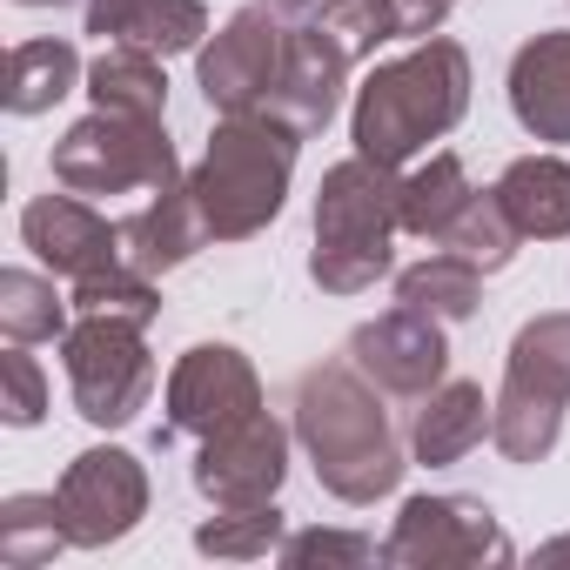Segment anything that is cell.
Returning a JSON list of instances; mask_svg holds the SVG:
<instances>
[{
  "instance_id": "obj_1",
  "label": "cell",
  "mask_w": 570,
  "mask_h": 570,
  "mask_svg": "<svg viewBox=\"0 0 570 570\" xmlns=\"http://www.w3.org/2000/svg\"><path fill=\"white\" fill-rule=\"evenodd\" d=\"M296 443L316 463V483L336 503H376L403 483V436L383 410V390L350 363L330 356L296 383Z\"/></svg>"
},
{
  "instance_id": "obj_2",
  "label": "cell",
  "mask_w": 570,
  "mask_h": 570,
  "mask_svg": "<svg viewBox=\"0 0 570 570\" xmlns=\"http://www.w3.org/2000/svg\"><path fill=\"white\" fill-rule=\"evenodd\" d=\"M470 108V55L450 35L416 41L410 55L370 68V81L356 88L350 108V141L356 155H376L390 168L430 155V141H443Z\"/></svg>"
},
{
  "instance_id": "obj_3",
  "label": "cell",
  "mask_w": 570,
  "mask_h": 570,
  "mask_svg": "<svg viewBox=\"0 0 570 570\" xmlns=\"http://www.w3.org/2000/svg\"><path fill=\"white\" fill-rule=\"evenodd\" d=\"M396 228H403V168L376 155H350L316 188V248L309 282L323 296H363L396 268Z\"/></svg>"
},
{
  "instance_id": "obj_4",
  "label": "cell",
  "mask_w": 570,
  "mask_h": 570,
  "mask_svg": "<svg viewBox=\"0 0 570 570\" xmlns=\"http://www.w3.org/2000/svg\"><path fill=\"white\" fill-rule=\"evenodd\" d=\"M296 155H303V135L268 121V115H222L215 121L202 161L188 168V188H195L215 242H248L282 215L289 181H296Z\"/></svg>"
},
{
  "instance_id": "obj_5",
  "label": "cell",
  "mask_w": 570,
  "mask_h": 570,
  "mask_svg": "<svg viewBox=\"0 0 570 570\" xmlns=\"http://www.w3.org/2000/svg\"><path fill=\"white\" fill-rule=\"evenodd\" d=\"M563 410H570V309H550L530 316L510 343L490 443L510 463H543L563 436Z\"/></svg>"
},
{
  "instance_id": "obj_6",
  "label": "cell",
  "mask_w": 570,
  "mask_h": 570,
  "mask_svg": "<svg viewBox=\"0 0 570 570\" xmlns=\"http://www.w3.org/2000/svg\"><path fill=\"white\" fill-rule=\"evenodd\" d=\"M55 181L75 195H135V188L161 195L181 181V155H175L161 115L95 108L88 121H75L55 141Z\"/></svg>"
},
{
  "instance_id": "obj_7",
  "label": "cell",
  "mask_w": 570,
  "mask_h": 570,
  "mask_svg": "<svg viewBox=\"0 0 570 570\" xmlns=\"http://www.w3.org/2000/svg\"><path fill=\"white\" fill-rule=\"evenodd\" d=\"M282 14V68H275V88L255 115L296 128L303 141L330 128V115L343 108V88H350V68L356 55L330 35L323 21V0H268Z\"/></svg>"
},
{
  "instance_id": "obj_8",
  "label": "cell",
  "mask_w": 570,
  "mask_h": 570,
  "mask_svg": "<svg viewBox=\"0 0 570 570\" xmlns=\"http://www.w3.org/2000/svg\"><path fill=\"white\" fill-rule=\"evenodd\" d=\"M148 323H128V316H81L68 336H61V363H68V390H75V410L95 423V430H121L148 410L155 396V356H148Z\"/></svg>"
},
{
  "instance_id": "obj_9",
  "label": "cell",
  "mask_w": 570,
  "mask_h": 570,
  "mask_svg": "<svg viewBox=\"0 0 570 570\" xmlns=\"http://www.w3.org/2000/svg\"><path fill=\"white\" fill-rule=\"evenodd\" d=\"M390 570H503L517 543L503 537L483 497H410L396 530L383 537Z\"/></svg>"
},
{
  "instance_id": "obj_10",
  "label": "cell",
  "mask_w": 570,
  "mask_h": 570,
  "mask_svg": "<svg viewBox=\"0 0 570 570\" xmlns=\"http://www.w3.org/2000/svg\"><path fill=\"white\" fill-rule=\"evenodd\" d=\"M55 497H61L68 543H75V550H108V543H121V537L148 517V470H141L135 450L95 443V450H81V456L61 470Z\"/></svg>"
},
{
  "instance_id": "obj_11",
  "label": "cell",
  "mask_w": 570,
  "mask_h": 570,
  "mask_svg": "<svg viewBox=\"0 0 570 570\" xmlns=\"http://www.w3.org/2000/svg\"><path fill=\"white\" fill-rule=\"evenodd\" d=\"M275 68H282V14L268 0H248L242 14L222 21L215 41H202L195 88L215 115H255L275 88Z\"/></svg>"
},
{
  "instance_id": "obj_12",
  "label": "cell",
  "mask_w": 570,
  "mask_h": 570,
  "mask_svg": "<svg viewBox=\"0 0 570 570\" xmlns=\"http://www.w3.org/2000/svg\"><path fill=\"white\" fill-rule=\"evenodd\" d=\"M161 403H168V436H215V430L262 410V376L242 350L195 343V350L175 356Z\"/></svg>"
},
{
  "instance_id": "obj_13",
  "label": "cell",
  "mask_w": 570,
  "mask_h": 570,
  "mask_svg": "<svg viewBox=\"0 0 570 570\" xmlns=\"http://www.w3.org/2000/svg\"><path fill=\"white\" fill-rule=\"evenodd\" d=\"M195 490L215 503V510H242V503H275L282 476H289V430H282L268 410L202 436L195 450Z\"/></svg>"
},
{
  "instance_id": "obj_14",
  "label": "cell",
  "mask_w": 570,
  "mask_h": 570,
  "mask_svg": "<svg viewBox=\"0 0 570 570\" xmlns=\"http://www.w3.org/2000/svg\"><path fill=\"white\" fill-rule=\"evenodd\" d=\"M350 363H356L383 396L423 403V396L450 376V336H443L436 316L396 303V309H383V316H370V323L350 330Z\"/></svg>"
},
{
  "instance_id": "obj_15",
  "label": "cell",
  "mask_w": 570,
  "mask_h": 570,
  "mask_svg": "<svg viewBox=\"0 0 570 570\" xmlns=\"http://www.w3.org/2000/svg\"><path fill=\"white\" fill-rule=\"evenodd\" d=\"M21 242H28L55 275H68V282L101 275V268L121 262V222L95 215L88 195H75V188H68V195H35V202L21 208Z\"/></svg>"
},
{
  "instance_id": "obj_16",
  "label": "cell",
  "mask_w": 570,
  "mask_h": 570,
  "mask_svg": "<svg viewBox=\"0 0 570 570\" xmlns=\"http://www.w3.org/2000/svg\"><path fill=\"white\" fill-rule=\"evenodd\" d=\"M208 242H215V228H208V215H202L188 175H181L175 188H161L141 215L121 222V262L141 268V275H155V282H161L168 268H181L188 255H202Z\"/></svg>"
},
{
  "instance_id": "obj_17",
  "label": "cell",
  "mask_w": 570,
  "mask_h": 570,
  "mask_svg": "<svg viewBox=\"0 0 570 570\" xmlns=\"http://www.w3.org/2000/svg\"><path fill=\"white\" fill-rule=\"evenodd\" d=\"M510 115L530 141H570V35H530L510 55Z\"/></svg>"
},
{
  "instance_id": "obj_18",
  "label": "cell",
  "mask_w": 570,
  "mask_h": 570,
  "mask_svg": "<svg viewBox=\"0 0 570 570\" xmlns=\"http://www.w3.org/2000/svg\"><path fill=\"white\" fill-rule=\"evenodd\" d=\"M490 423H497V403L483 396V383L443 376V383L416 403V416H410V456L430 463V470H450V463H463V456L490 436Z\"/></svg>"
},
{
  "instance_id": "obj_19",
  "label": "cell",
  "mask_w": 570,
  "mask_h": 570,
  "mask_svg": "<svg viewBox=\"0 0 570 570\" xmlns=\"http://www.w3.org/2000/svg\"><path fill=\"white\" fill-rule=\"evenodd\" d=\"M497 202L510 208L523 242H563L570 235V161L563 155H517L497 175Z\"/></svg>"
},
{
  "instance_id": "obj_20",
  "label": "cell",
  "mask_w": 570,
  "mask_h": 570,
  "mask_svg": "<svg viewBox=\"0 0 570 570\" xmlns=\"http://www.w3.org/2000/svg\"><path fill=\"white\" fill-rule=\"evenodd\" d=\"M88 101L115 108V115H161L168 121V75L161 55L135 48V41H108L101 61L88 68Z\"/></svg>"
},
{
  "instance_id": "obj_21",
  "label": "cell",
  "mask_w": 570,
  "mask_h": 570,
  "mask_svg": "<svg viewBox=\"0 0 570 570\" xmlns=\"http://www.w3.org/2000/svg\"><path fill=\"white\" fill-rule=\"evenodd\" d=\"M396 303H410V309H423L436 323H470L483 309V268L436 248L416 268H396Z\"/></svg>"
},
{
  "instance_id": "obj_22",
  "label": "cell",
  "mask_w": 570,
  "mask_h": 570,
  "mask_svg": "<svg viewBox=\"0 0 570 570\" xmlns=\"http://www.w3.org/2000/svg\"><path fill=\"white\" fill-rule=\"evenodd\" d=\"M81 81L75 41H21L8 55V115H48Z\"/></svg>"
},
{
  "instance_id": "obj_23",
  "label": "cell",
  "mask_w": 570,
  "mask_h": 570,
  "mask_svg": "<svg viewBox=\"0 0 570 570\" xmlns=\"http://www.w3.org/2000/svg\"><path fill=\"white\" fill-rule=\"evenodd\" d=\"M68 296L55 289L48 275L35 268H0V336L8 343H61L75 323H68Z\"/></svg>"
},
{
  "instance_id": "obj_24",
  "label": "cell",
  "mask_w": 570,
  "mask_h": 570,
  "mask_svg": "<svg viewBox=\"0 0 570 570\" xmlns=\"http://www.w3.org/2000/svg\"><path fill=\"white\" fill-rule=\"evenodd\" d=\"M470 195H476V188H470L463 161H456V155H430L423 168H410V175H403V235L443 242V228L463 215V202H470Z\"/></svg>"
},
{
  "instance_id": "obj_25",
  "label": "cell",
  "mask_w": 570,
  "mask_h": 570,
  "mask_svg": "<svg viewBox=\"0 0 570 570\" xmlns=\"http://www.w3.org/2000/svg\"><path fill=\"white\" fill-rule=\"evenodd\" d=\"M68 550V523H61V497H8L0 503V563L8 570H41Z\"/></svg>"
},
{
  "instance_id": "obj_26",
  "label": "cell",
  "mask_w": 570,
  "mask_h": 570,
  "mask_svg": "<svg viewBox=\"0 0 570 570\" xmlns=\"http://www.w3.org/2000/svg\"><path fill=\"white\" fill-rule=\"evenodd\" d=\"M517 222H510V208L497 202V188H476L470 202H463V215L443 228V242L436 248H450V255H463V262H476L483 275H497V268H510L517 262Z\"/></svg>"
},
{
  "instance_id": "obj_27",
  "label": "cell",
  "mask_w": 570,
  "mask_h": 570,
  "mask_svg": "<svg viewBox=\"0 0 570 570\" xmlns=\"http://www.w3.org/2000/svg\"><path fill=\"white\" fill-rule=\"evenodd\" d=\"M282 510L275 503H242V510H215L208 523H195V550L202 557H275L282 550Z\"/></svg>"
},
{
  "instance_id": "obj_28",
  "label": "cell",
  "mask_w": 570,
  "mask_h": 570,
  "mask_svg": "<svg viewBox=\"0 0 570 570\" xmlns=\"http://www.w3.org/2000/svg\"><path fill=\"white\" fill-rule=\"evenodd\" d=\"M68 303H75V316H128V323H155V316H161L155 275H141V268H128V262H115V268H101V275H81Z\"/></svg>"
},
{
  "instance_id": "obj_29",
  "label": "cell",
  "mask_w": 570,
  "mask_h": 570,
  "mask_svg": "<svg viewBox=\"0 0 570 570\" xmlns=\"http://www.w3.org/2000/svg\"><path fill=\"white\" fill-rule=\"evenodd\" d=\"M275 557L289 570H376L383 543L363 530H296V537H282Z\"/></svg>"
},
{
  "instance_id": "obj_30",
  "label": "cell",
  "mask_w": 570,
  "mask_h": 570,
  "mask_svg": "<svg viewBox=\"0 0 570 570\" xmlns=\"http://www.w3.org/2000/svg\"><path fill=\"white\" fill-rule=\"evenodd\" d=\"M215 28H208V8L202 0H148V14H141V28H135V48H148V55H202V41H208Z\"/></svg>"
},
{
  "instance_id": "obj_31",
  "label": "cell",
  "mask_w": 570,
  "mask_h": 570,
  "mask_svg": "<svg viewBox=\"0 0 570 570\" xmlns=\"http://www.w3.org/2000/svg\"><path fill=\"white\" fill-rule=\"evenodd\" d=\"M0 376H8V403H0V416H8L14 430H35L48 416V376L28 356V343H14L8 356H0Z\"/></svg>"
},
{
  "instance_id": "obj_32",
  "label": "cell",
  "mask_w": 570,
  "mask_h": 570,
  "mask_svg": "<svg viewBox=\"0 0 570 570\" xmlns=\"http://www.w3.org/2000/svg\"><path fill=\"white\" fill-rule=\"evenodd\" d=\"M141 14H148V0H88V35L95 41H135V28H141Z\"/></svg>"
},
{
  "instance_id": "obj_33",
  "label": "cell",
  "mask_w": 570,
  "mask_h": 570,
  "mask_svg": "<svg viewBox=\"0 0 570 570\" xmlns=\"http://www.w3.org/2000/svg\"><path fill=\"white\" fill-rule=\"evenodd\" d=\"M537 563H570V530H563V537H550V543L537 550Z\"/></svg>"
},
{
  "instance_id": "obj_34",
  "label": "cell",
  "mask_w": 570,
  "mask_h": 570,
  "mask_svg": "<svg viewBox=\"0 0 570 570\" xmlns=\"http://www.w3.org/2000/svg\"><path fill=\"white\" fill-rule=\"evenodd\" d=\"M14 8H61V0H14Z\"/></svg>"
}]
</instances>
